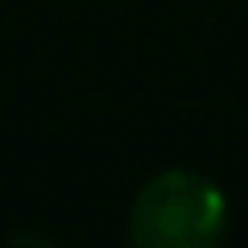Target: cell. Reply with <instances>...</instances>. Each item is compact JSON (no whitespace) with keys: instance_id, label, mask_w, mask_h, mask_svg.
<instances>
[{"instance_id":"6da1fadb","label":"cell","mask_w":248,"mask_h":248,"mask_svg":"<svg viewBox=\"0 0 248 248\" xmlns=\"http://www.w3.org/2000/svg\"><path fill=\"white\" fill-rule=\"evenodd\" d=\"M228 228V199L195 170H166L137 190L128 236L141 248H211Z\"/></svg>"}]
</instances>
